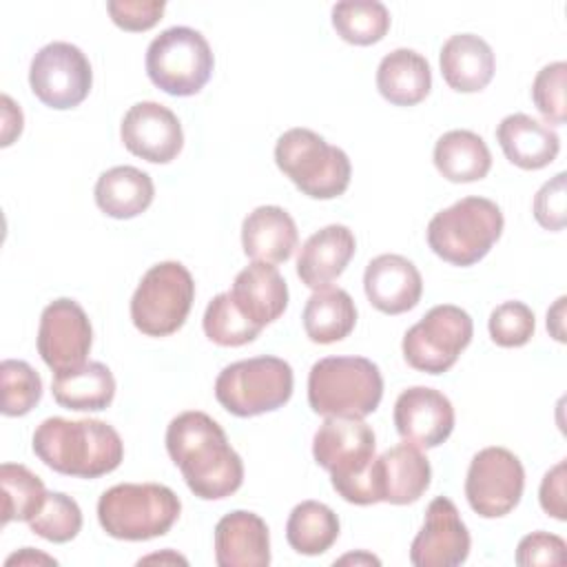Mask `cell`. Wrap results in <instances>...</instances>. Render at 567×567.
<instances>
[{"label": "cell", "mask_w": 567, "mask_h": 567, "mask_svg": "<svg viewBox=\"0 0 567 567\" xmlns=\"http://www.w3.org/2000/svg\"><path fill=\"white\" fill-rule=\"evenodd\" d=\"M339 538L337 514L319 501H301L292 507L286 523L288 545L303 556H319L328 551Z\"/></svg>", "instance_id": "4dcf8cb0"}, {"label": "cell", "mask_w": 567, "mask_h": 567, "mask_svg": "<svg viewBox=\"0 0 567 567\" xmlns=\"http://www.w3.org/2000/svg\"><path fill=\"white\" fill-rule=\"evenodd\" d=\"M95 204L113 219H133L142 215L155 197V184L137 166H113L95 182Z\"/></svg>", "instance_id": "4316f807"}, {"label": "cell", "mask_w": 567, "mask_h": 567, "mask_svg": "<svg viewBox=\"0 0 567 567\" xmlns=\"http://www.w3.org/2000/svg\"><path fill=\"white\" fill-rule=\"evenodd\" d=\"M565 478H567V461H558L551 470L545 472L538 489L540 507L547 516L556 520L567 518V505H565Z\"/></svg>", "instance_id": "b9f144b4"}, {"label": "cell", "mask_w": 567, "mask_h": 567, "mask_svg": "<svg viewBox=\"0 0 567 567\" xmlns=\"http://www.w3.org/2000/svg\"><path fill=\"white\" fill-rule=\"evenodd\" d=\"M29 527L49 543H69L82 529V509L75 498L62 492H49L40 512L29 520Z\"/></svg>", "instance_id": "d590c367"}, {"label": "cell", "mask_w": 567, "mask_h": 567, "mask_svg": "<svg viewBox=\"0 0 567 567\" xmlns=\"http://www.w3.org/2000/svg\"><path fill=\"white\" fill-rule=\"evenodd\" d=\"M374 476L383 503L410 505L430 487L432 467L421 447L405 441L374 458Z\"/></svg>", "instance_id": "ffe728a7"}, {"label": "cell", "mask_w": 567, "mask_h": 567, "mask_svg": "<svg viewBox=\"0 0 567 567\" xmlns=\"http://www.w3.org/2000/svg\"><path fill=\"white\" fill-rule=\"evenodd\" d=\"M51 392L58 405L78 412H100L113 403L115 377L100 361H86L84 365L53 377Z\"/></svg>", "instance_id": "f1b7e54d"}, {"label": "cell", "mask_w": 567, "mask_h": 567, "mask_svg": "<svg viewBox=\"0 0 567 567\" xmlns=\"http://www.w3.org/2000/svg\"><path fill=\"white\" fill-rule=\"evenodd\" d=\"M0 385H2V414L24 416L42 399L40 374L20 359H4L0 363Z\"/></svg>", "instance_id": "e575fe53"}, {"label": "cell", "mask_w": 567, "mask_h": 567, "mask_svg": "<svg viewBox=\"0 0 567 567\" xmlns=\"http://www.w3.org/2000/svg\"><path fill=\"white\" fill-rule=\"evenodd\" d=\"M487 328L496 346L520 348L534 337L536 319L527 303L514 299V301H503L492 310Z\"/></svg>", "instance_id": "8d00e7d4"}, {"label": "cell", "mask_w": 567, "mask_h": 567, "mask_svg": "<svg viewBox=\"0 0 567 567\" xmlns=\"http://www.w3.org/2000/svg\"><path fill=\"white\" fill-rule=\"evenodd\" d=\"M565 297H558L556 303L547 310V330L556 341H565Z\"/></svg>", "instance_id": "ee69618b"}, {"label": "cell", "mask_w": 567, "mask_h": 567, "mask_svg": "<svg viewBox=\"0 0 567 567\" xmlns=\"http://www.w3.org/2000/svg\"><path fill=\"white\" fill-rule=\"evenodd\" d=\"M383 396V377L365 357H326L308 374V403L321 416L365 419Z\"/></svg>", "instance_id": "277c9868"}, {"label": "cell", "mask_w": 567, "mask_h": 567, "mask_svg": "<svg viewBox=\"0 0 567 567\" xmlns=\"http://www.w3.org/2000/svg\"><path fill=\"white\" fill-rule=\"evenodd\" d=\"M120 137L128 153L151 164L173 162L184 146V131L177 115L159 102L133 104L120 124Z\"/></svg>", "instance_id": "2e32d148"}, {"label": "cell", "mask_w": 567, "mask_h": 567, "mask_svg": "<svg viewBox=\"0 0 567 567\" xmlns=\"http://www.w3.org/2000/svg\"><path fill=\"white\" fill-rule=\"evenodd\" d=\"M22 111L13 104V100L4 93L2 95V146H9L22 133Z\"/></svg>", "instance_id": "7bdbcfd3"}, {"label": "cell", "mask_w": 567, "mask_h": 567, "mask_svg": "<svg viewBox=\"0 0 567 567\" xmlns=\"http://www.w3.org/2000/svg\"><path fill=\"white\" fill-rule=\"evenodd\" d=\"M144 64L157 89L175 97H188L208 84L215 58L208 40L197 29L171 27L151 40Z\"/></svg>", "instance_id": "9c48e42d"}, {"label": "cell", "mask_w": 567, "mask_h": 567, "mask_svg": "<svg viewBox=\"0 0 567 567\" xmlns=\"http://www.w3.org/2000/svg\"><path fill=\"white\" fill-rule=\"evenodd\" d=\"M91 84V62L71 42H49L31 60L29 86L49 109H75L86 100Z\"/></svg>", "instance_id": "7c38bea8"}, {"label": "cell", "mask_w": 567, "mask_h": 567, "mask_svg": "<svg viewBox=\"0 0 567 567\" xmlns=\"http://www.w3.org/2000/svg\"><path fill=\"white\" fill-rule=\"evenodd\" d=\"M279 171L308 197L334 199L346 193L352 164L343 148L328 144L310 128H290L275 144Z\"/></svg>", "instance_id": "52a82bcc"}, {"label": "cell", "mask_w": 567, "mask_h": 567, "mask_svg": "<svg viewBox=\"0 0 567 567\" xmlns=\"http://www.w3.org/2000/svg\"><path fill=\"white\" fill-rule=\"evenodd\" d=\"M16 563L18 565H58L55 558H51L47 554H40V551L31 549V547H24L22 551H18V554H13V556H9L4 560V565H16Z\"/></svg>", "instance_id": "f6af8a7d"}, {"label": "cell", "mask_w": 567, "mask_h": 567, "mask_svg": "<svg viewBox=\"0 0 567 567\" xmlns=\"http://www.w3.org/2000/svg\"><path fill=\"white\" fill-rule=\"evenodd\" d=\"M303 330L315 343H337L357 326V306L343 288H321L310 295L303 308Z\"/></svg>", "instance_id": "f546056e"}, {"label": "cell", "mask_w": 567, "mask_h": 567, "mask_svg": "<svg viewBox=\"0 0 567 567\" xmlns=\"http://www.w3.org/2000/svg\"><path fill=\"white\" fill-rule=\"evenodd\" d=\"M567 543L549 532H532L520 538L516 547V565L534 567V565H563L565 563Z\"/></svg>", "instance_id": "ab89813d"}, {"label": "cell", "mask_w": 567, "mask_h": 567, "mask_svg": "<svg viewBox=\"0 0 567 567\" xmlns=\"http://www.w3.org/2000/svg\"><path fill=\"white\" fill-rule=\"evenodd\" d=\"M33 454L53 472L97 478L120 467L124 443L117 430L97 419H44L33 432Z\"/></svg>", "instance_id": "7a4b0ae2"}, {"label": "cell", "mask_w": 567, "mask_h": 567, "mask_svg": "<svg viewBox=\"0 0 567 567\" xmlns=\"http://www.w3.org/2000/svg\"><path fill=\"white\" fill-rule=\"evenodd\" d=\"M91 343L93 328L78 301L60 297L42 310L38 326V354L55 374L84 365Z\"/></svg>", "instance_id": "5bb4252c"}, {"label": "cell", "mask_w": 567, "mask_h": 567, "mask_svg": "<svg viewBox=\"0 0 567 567\" xmlns=\"http://www.w3.org/2000/svg\"><path fill=\"white\" fill-rule=\"evenodd\" d=\"M206 337L224 348H239L250 341H255L261 332L259 326H255L233 301L230 292L215 295L204 312L202 319Z\"/></svg>", "instance_id": "836d02e7"}, {"label": "cell", "mask_w": 567, "mask_h": 567, "mask_svg": "<svg viewBox=\"0 0 567 567\" xmlns=\"http://www.w3.org/2000/svg\"><path fill=\"white\" fill-rule=\"evenodd\" d=\"M472 334L474 323L463 308L439 303L403 334V359L419 372L443 374L470 346Z\"/></svg>", "instance_id": "8fae6325"}, {"label": "cell", "mask_w": 567, "mask_h": 567, "mask_svg": "<svg viewBox=\"0 0 567 567\" xmlns=\"http://www.w3.org/2000/svg\"><path fill=\"white\" fill-rule=\"evenodd\" d=\"M2 527L11 520L29 523L47 501V487L38 474L20 463L0 465Z\"/></svg>", "instance_id": "d6a6232c"}, {"label": "cell", "mask_w": 567, "mask_h": 567, "mask_svg": "<svg viewBox=\"0 0 567 567\" xmlns=\"http://www.w3.org/2000/svg\"><path fill=\"white\" fill-rule=\"evenodd\" d=\"M166 452L188 489L202 501H219L244 483L241 456L230 447L221 425L199 410L177 414L166 427Z\"/></svg>", "instance_id": "6da1fadb"}, {"label": "cell", "mask_w": 567, "mask_h": 567, "mask_svg": "<svg viewBox=\"0 0 567 567\" xmlns=\"http://www.w3.org/2000/svg\"><path fill=\"white\" fill-rule=\"evenodd\" d=\"M377 439L363 419L326 416L312 439L315 461L330 474L334 492L352 505L381 503L374 476Z\"/></svg>", "instance_id": "3957f363"}, {"label": "cell", "mask_w": 567, "mask_h": 567, "mask_svg": "<svg viewBox=\"0 0 567 567\" xmlns=\"http://www.w3.org/2000/svg\"><path fill=\"white\" fill-rule=\"evenodd\" d=\"M565 80H567V64L558 60L543 66L532 82L534 106L549 124H565L567 120Z\"/></svg>", "instance_id": "74e56055"}, {"label": "cell", "mask_w": 567, "mask_h": 567, "mask_svg": "<svg viewBox=\"0 0 567 567\" xmlns=\"http://www.w3.org/2000/svg\"><path fill=\"white\" fill-rule=\"evenodd\" d=\"M182 512L177 494L159 483H120L97 501L100 527L117 540H151L171 532Z\"/></svg>", "instance_id": "5b68a950"}, {"label": "cell", "mask_w": 567, "mask_h": 567, "mask_svg": "<svg viewBox=\"0 0 567 567\" xmlns=\"http://www.w3.org/2000/svg\"><path fill=\"white\" fill-rule=\"evenodd\" d=\"M496 140L505 157L523 171L549 166L560 151L558 133L527 113H512L496 126Z\"/></svg>", "instance_id": "603a6c76"}, {"label": "cell", "mask_w": 567, "mask_h": 567, "mask_svg": "<svg viewBox=\"0 0 567 567\" xmlns=\"http://www.w3.org/2000/svg\"><path fill=\"white\" fill-rule=\"evenodd\" d=\"M166 9L164 0H109L106 11L115 27L124 31L153 29Z\"/></svg>", "instance_id": "f35d334b"}, {"label": "cell", "mask_w": 567, "mask_h": 567, "mask_svg": "<svg viewBox=\"0 0 567 567\" xmlns=\"http://www.w3.org/2000/svg\"><path fill=\"white\" fill-rule=\"evenodd\" d=\"M443 80L458 93L483 91L496 69L492 47L476 33L450 35L439 55Z\"/></svg>", "instance_id": "cb8c5ba5"}, {"label": "cell", "mask_w": 567, "mask_h": 567, "mask_svg": "<svg viewBox=\"0 0 567 567\" xmlns=\"http://www.w3.org/2000/svg\"><path fill=\"white\" fill-rule=\"evenodd\" d=\"M295 374L288 361L270 354L226 365L215 379L219 405L241 419L275 412L292 396Z\"/></svg>", "instance_id": "ba28073f"}, {"label": "cell", "mask_w": 567, "mask_h": 567, "mask_svg": "<svg viewBox=\"0 0 567 567\" xmlns=\"http://www.w3.org/2000/svg\"><path fill=\"white\" fill-rule=\"evenodd\" d=\"M354 250L357 239L348 226H323L301 246L297 257V277L312 290L328 288L348 268Z\"/></svg>", "instance_id": "44dd1931"}, {"label": "cell", "mask_w": 567, "mask_h": 567, "mask_svg": "<svg viewBox=\"0 0 567 567\" xmlns=\"http://www.w3.org/2000/svg\"><path fill=\"white\" fill-rule=\"evenodd\" d=\"M228 292L244 317L259 328L279 319L288 306V284L277 266L266 261H252L239 270Z\"/></svg>", "instance_id": "7402d4cb"}, {"label": "cell", "mask_w": 567, "mask_h": 567, "mask_svg": "<svg viewBox=\"0 0 567 567\" xmlns=\"http://www.w3.org/2000/svg\"><path fill=\"white\" fill-rule=\"evenodd\" d=\"M348 563H354V565H381V560L372 554H365V551H359V554H346L341 556L339 560H334V565H348Z\"/></svg>", "instance_id": "bcb514c9"}, {"label": "cell", "mask_w": 567, "mask_h": 567, "mask_svg": "<svg viewBox=\"0 0 567 567\" xmlns=\"http://www.w3.org/2000/svg\"><path fill=\"white\" fill-rule=\"evenodd\" d=\"M142 563H182V565H186L188 560H186L184 556L175 554V551H164V554H151V556L142 558L140 565H142Z\"/></svg>", "instance_id": "7dc6e473"}, {"label": "cell", "mask_w": 567, "mask_h": 567, "mask_svg": "<svg viewBox=\"0 0 567 567\" xmlns=\"http://www.w3.org/2000/svg\"><path fill=\"white\" fill-rule=\"evenodd\" d=\"M377 89L394 106H414L432 89L430 62L414 49H394L379 62Z\"/></svg>", "instance_id": "484cf974"}, {"label": "cell", "mask_w": 567, "mask_h": 567, "mask_svg": "<svg viewBox=\"0 0 567 567\" xmlns=\"http://www.w3.org/2000/svg\"><path fill=\"white\" fill-rule=\"evenodd\" d=\"M332 27L341 40L370 47L385 38L390 11L379 0H343L332 7Z\"/></svg>", "instance_id": "1f68e13d"}, {"label": "cell", "mask_w": 567, "mask_h": 567, "mask_svg": "<svg viewBox=\"0 0 567 567\" xmlns=\"http://www.w3.org/2000/svg\"><path fill=\"white\" fill-rule=\"evenodd\" d=\"M503 213L487 197H463L427 224V246L452 266H474L503 235Z\"/></svg>", "instance_id": "8992f818"}, {"label": "cell", "mask_w": 567, "mask_h": 567, "mask_svg": "<svg viewBox=\"0 0 567 567\" xmlns=\"http://www.w3.org/2000/svg\"><path fill=\"white\" fill-rule=\"evenodd\" d=\"M525 470L520 458L507 447H483L470 461L465 496L470 507L483 518L509 514L523 496Z\"/></svg>", "instance_id": "4fadbf2b"}, {"label": "cell", "mask_w": 567, "mask_h": 567, "mask_svg": "<svg viewBox=\"0 0 567 567\" xmlns=\"http://www.w3.org/2000/svg\"><path fill=\"white\" fill-rule=\"evenodd\" d=\"M534 217L545 230L565 228V173L547 179L534 197Z\"/></svg>", "instance_id": "60d3db41"}, {"label": "cell", "mask_w": 567, "mask_h": 567, "mask_svg": "<svg viewBox=\"0 0 567 567\" xmlns=\"http://www.w3.org/2000/svg\"><path fill=\"white\" fill-rule=\"evenodd\" d=\"M195 301V281L179 261H159L140 279L131 297L133 326L146 337L177 332Z\"/></svg>", "instance_id": "30bf717a"}, {"label": "cell", "mask_w": 567, "mask_h": 567, "mask_svg": "<svg viewBox=\"0 0 567 567\" xmlns=\"http://www.w3.org/2000/svg\"><path fill=\"white\" fill-rule=\"evenodd\" d=\"M363 290L368 301L385 315L412 310L423 295L419 268L403 255L385 252L368 261L363 272Z\"/></svg>", "instance_id": "ac0fdd59"}, {"label": "cell", "mask_w": 567, "mask_h": 567, "mask_svg": "<svg viewBox=\"0 0 567 567\" xmlns=\"http://www.w3.org/2000/svg\"><path fill=\"white\" fill-rule=\"evenodd\" d=\"M436 171L454 184H470L483 179L492 168V153L485 140L467 128L443 133L434 144Z\"/></svg>", "instance_id": "83f0119b"}, {"label": "cell", "mask_w": 567, "mask_h": 567, "mask_svg": "<svg viewBox=\"0 0 567 567\" xmlns=\"http://www.w3.org/2000/svg\"><path fill=\"white\" fill-rule=\"evenodd\" d=\"M215 563L219 567L270 565V532L266 520L248 509H235L215 525Z\"/></svg>", "instance_id": "d6986e66"}, {"label": "cell", "mask_w": 567, "mask_h": 567, "mask_svg": "<svg viewBox=\"0 0 567 567\" xmlns=\"http://www.w3.org/2000/svg\"><path fill=\"white\" fill-rule=\"evenodd\" d=\"M299 244L297 224L281 206H257L244 217L241 246L252 261H288Z\"/></svg>", "instance_id": "d4e9b609"}, {"label": "cell", "mask_w": 567, "mask_h": 567, "mask_svg": "<svg viewBox=\"0 0 567 567\" xmlns=\"http://www.w3.org/2000/svg\"><path fill=\"white\" fill-rule=\"evenodd\" d=\"M394 427L416 447H439L454 430L452 401L434 388L412 385L394 403Z\"/></svg>", "instance_id": "e0dca14e"}, {"label": "cell", "mask_w": 567, "mask_h": 567, "mask_svg": "<svg viewBox=\"0 0 567 567\" xmlns=\"http://www.w3.org/2000/svg\"><path fill=\"white\" fill-rule=\"evenodd\" d=\"M470 532L447 496H436L425 509V520L410 545L414 567H456L470 556Z\"/></svg>", "instance_id": "9a60e30c"}]
</instances>
